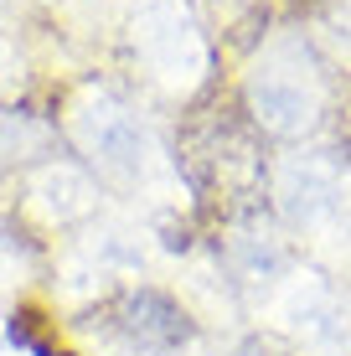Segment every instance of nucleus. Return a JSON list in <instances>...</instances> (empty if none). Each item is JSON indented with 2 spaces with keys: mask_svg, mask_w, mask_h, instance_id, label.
I'll use <instances>...</instances> for the list:
<instances>
[]
</instances>
